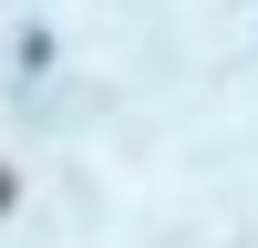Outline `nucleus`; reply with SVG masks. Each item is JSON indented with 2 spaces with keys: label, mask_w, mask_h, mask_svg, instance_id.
I'll return each instance as SVG.
<instances>
[{
  "label": "nucleus",
  "mask_w": 258,
  "mask_h": 248,
  "mask_svg": "<svg viewBox=\"0 0 258 248\" xmlns=\"http://www.w3.org/2000/svg\"><path fill=\"white\" fill-rule=\"evenodd\" d=\"M0 207H11V176H0Z\"/></svg>",
  "instance_id": "obj_1"
}]
</instances>
